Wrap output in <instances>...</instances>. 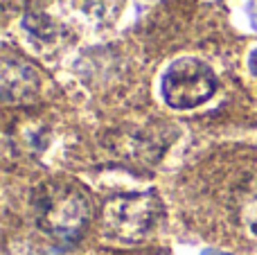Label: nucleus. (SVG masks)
Segmentation results:
<instances>
[{"mask_svg": "<svg viewBox=\"0 0 257 255\" xmlns=\"http://www.w3.org/2000/svg\"><path fill=\"white\" fill-rule=\"evenodd\" d=\"M248 14H250V21H253V25H255V30H257V0H250Z\"/></svg>", "mask_w": 257, "mask_h": 255, "instance_id": "6", "label": "nucleus"}, {"mask_svg": "<svg viewBox=\"0 0 257 255\" xmlns=\"http://www.w3.org/2000/svg\"><path fill=\"white\" fill-rule=\"evenodd\" d=\"M203 255H228V253H221V251H203Z\"/></svg>", "mask_w": 257, "mask_h": 255, "instance_id": "8", "label": "nucleus"}, {"mask_svg": "<svg viewBox=\"0 0 257 255\" xmlns=\"http://www.w3.org/2000/svg\"><path fill=\"white\" fill-rule=\"evenodd\" d=\"M34 219L41 230L61 239H75L93 219V197L84 185L68 179H50L34 190Z\"/></svg>", "mask_w": 257, "mask_h": 255, "instance_id": "1", "label": "nucleus"}, {"mask_svg": "<svg viewBox=\"0 0 257 255\" xmlns=\"http://www.w3.org/2000/svg\"><path fill=\"white\" fill-rule=\"evenodd\" d=\"M163 97L172 108H194L208 102L217 90V77L208 63L194 57L174 61L163 72Z\"/></svg>", "mask_w": 257, "mask_h": 255, "instance_id": "3", "label": "nucleus"}, {"mask_svg": "<svg viewBox=\"0 0 257 255\" xmlns=\"http://www.w3.org/2000/svg\"><path fill=\"white\" fill-rule=\"evenodd\" d=\"M39 93V72L23 59H5L3 63V95L5 102L27 104Z\"/></svg>", "mask_w": 257, "mask_h": 255, "instance_id": "4", "label": "nucleus"}, {"mask_svg": "<svg viewBox=\"0 0 257 255\" xmlns=\"http://www.w3.org/2000/svg\"><path fill=\"white\" fill-rule=\"evenodd\" d=\"M250 70H253V75L257 77V50L250 54Z\"/></svg>", "mask_w": 257, "mask_h": 255, "instance_id": "7", "label": "nucleus"}, {"mask_svg": "<svg viewBox=\"0 0 257 255\" xmlns=\"http://www.w3.org/2000/svg\"><path fill=\"white\" fill-rule=\"evenodd\" d=\"M239 217L246 228L257 235V172L244 183L239 194Z\"/></svg>", "mask_w": 257, "mask_h": 255, "instance_id": "5", "label": "nucleus"}, {"mask_svg": "<svg viewBox=\"0 0 257 255\" xmlns=\"http://www.w3.org/2000/svg\"><path fill=\"white\" fill-rule=\"evenodd\" d=\"M165 215L156 192H124L106 199L102 224L106 235L124 244H138L156 230Z\"/></svg>", "mask_w": 257, "mask_h": 255, "instance_id": "2", "label": "nucleus"}]
</instances>
